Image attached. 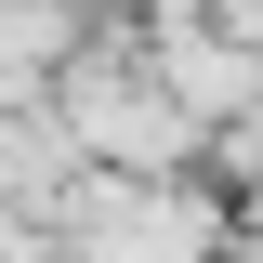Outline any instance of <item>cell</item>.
Returning a JSON list of instances; mask_svg holds the SVG:
<instances>
[{"label": "cell", "instance_id": "7a4b0ae2", "mask_svg": "<svg viewBox=\"0 0 263 263\" xmlns=\"http://www.w3.org/2000/svg\"><path fill=\"white\" fill-rule=\"evenodd\" d=\"M66 263H224V211L171 171H92L66 197Z\"/></svg>", "mask_w": 263, "mask_h": 263}, {"label": "cell", "instance_id": "3957f363", "mask_svg": "<svg viewBox=\"0 0 263 263\" xmlns=\"http://www.w3.org/2000/svg\"><path fill=\"white\" fill-rule=\"evenodd\" d=\"M224 13H263V0H224Z\"/></svg>", "mask_w": 263, "mask_h": 263}, {"label": "cell", "instance_id": "6da1fadb", "mask_svg": "<svg viewBox=\"0 0 263 263\" xmlns=\"http://www.w3.org/2000/svg\"><path fill=\"white\" fill-rule=\"evenodd\" d=\"M53 119L79 132V158H92V171H184L197 145H211V132L171 105V79H158V53H145V27H92V53L66 66Z\"/></svg>", "mask_w": 263, "mask_h": 263}]
</instances>
